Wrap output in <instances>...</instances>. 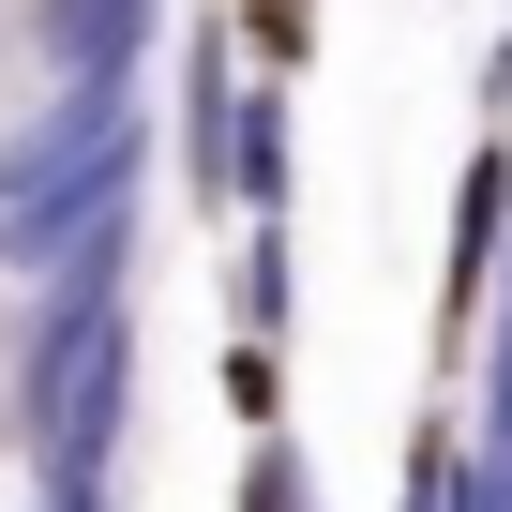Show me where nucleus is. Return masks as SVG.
Segmentation results:
<instances>
[{
	"label": "nucleus",
	"mask_w": 512,
	"mask_h": 512,
	"mask_svg": "<svg viewBox=\"0 0 512 512\" xmlns=\"http://www.w3.org/2000/svg\"><path fill=\"white\" fill-rule=\"evenodd\" d=\"M226 181H241V226H287V196H302V106H287V76H241V151H226Z\"/></svg>",
	"instance_id": "obj_1"
},
{
	"label": "nucleus",
	"mask_w": 512,
	"mask_h": 512,
	"mask_svg": "<svg viewBox=\"0 0 512 512\" xmlns=\"http://www.w3.org/2000/svg\"><path fill=\"white\" fill-rule=\"evenodd\" d=\"M497 256H512V136H482L467 181H452V302L497 287Z\"/></svg>",
	"instance_id": "obj_2"
},
{
	"label": "nucleus",
	"mask_w": 512,
	"mask_h": 512,
	"mask_svg": "<svg viewBox=\"0 0 512 512\" xmlns=\"http://www.w3.org/2000/svg\"><path fill=\"white\" fill-rule=\"evenodd\" d=\"M226 332H256V347L302 332V241L287 226H241L226 241Z\"/></svg>",
	"instance_id": "obj_3"
},
{
	"label": "nucleus",
	"mask_w": 512,
	"mask_h": 512,
	"mask_svg": "<svg viewBox=\"0 0 512 512\" xmlns=\"http://www.w3.org/2000/svg\"><path fill=\"white\" fill-rule=\"evenodd\" d=\"M226 422H241V437H272V422H287V347L226 332Z\"/></svg>",
	"instance_id": "obj_4"
},
{
	"label": "nucleus",
	"mask_w": 512,
	"mask_h": 512,
	"mask_svg": "<svg viewBox=\"0 0 512 512\" xmlns=\"http://www.w3.org/2000/svg\"><path fill=\"white\" fill-rule=\"evenodd\" d=\"M241 46H256V76H287L317 46V0H241Z\"/></svg>",
	"instance_id": "obj_5"
},
{
	"label": "nucleus",
	"mask_w": 512,
	"mask_h": 512,
	"mask_svg": "<svg viewBox=\"0 0 512 512\" xmlns=\"http://www.w3.org/2000/svg\"><path fill=\"white\" fill-rule=\"evenodd\" d=\"M226 512H256V497H226Z\"/></svg>",
	"instance_id": "obj_6"
}]
</instances>
